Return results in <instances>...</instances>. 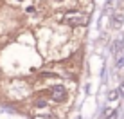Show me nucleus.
I'll return each mask as SVG.
<instances>
[{
    "label": "nucleus",
    "instance_id": "f257e3e1",
    "mask_svg": "<svg viewBox=\"0 0 124 119\" xmlns=\"http://www.w3.org/2000/svg\"><path fill=\"white\" fill-rule=\"evenodd\" d=\"M59 22L70 25V27H81V25L88 24V16L85 13H78V11H67L63 16H59Z\"/></svg>",
    "mask_w": 124,
    "mask_h": 119
},
{
    "label": "nucleus",
    "instance_id": "423d86ee",
    "mask_svg": "<svg viewBox=\"0 0 124 119\" xmlns=\"http://www.w3.org/2000/svg\"><path fill=\"white\" fill-rule=\"evenodd\" d=\"M34 119H54V117H43V116H38V117H34Z\"/></svg>",
    "mask_w": 124,
    "mask_h": 119
},
{
    "label": "nucleus",
    "instance_id": "7ed1b4c3",
    "mask_svg": "<svg viewBox=\"0 0 124 119\" xmlns=\"http://www.w3.org/2000/svg\"><path fill=\"white\" fill-rule=\"evenodd\" d=\"M113 54H115V58H121V56H124V43H122L121 40L113 43Z\"/></svg>",
    "mask_w": 124,
    "mask_h": 119
},
{
    "label": "nucleus",
    "instance_id": "f03ea898",
    "mask_svg": "<svg viewBox=\"0 0 124 119\" xmlns=\"http://www.w3.org/2000/svg\"><path fill=\"white\" fill-rule=\"evenodd\" d=\"M65 96H67V92H65V87H63V85H54V87L50 88V97H52L54 101H63Z\"/></svg>",
    "mask_w": 124,
    "mask_h": 119
},
{
    "label": "nucleus",
    "instance_id": "0eeeda50",
    "mask_svg": "<svg viewBox=\"0 0 124 119\" xmlns=\"http://www.w3.org/2000/svg\"><path fill=\"white\" fill-rule=\"evenodd\" d=\"M121 92H122V94H124V83H122V87H121Z\"/></svg>",
    "mask_w": 124,
    "mask_h": 119
},
{
    "label": "nucleus",
    "instance_id": "39448f33",
    "mask_svg": "<svg viewBox=\"0 0 124 119\" xmlns=\"http://www.w3.org/2000/svg\"><path fill=\"white\" fill-rule=\"evenodd\" d=\"M122 67H124V56L117 58V69H122Z\"/></svg>",
    "mask_w": 124,
    "mask_h": 119
},
{
    "label": "nucleus",
    "instance_id": "20e7f679",
    "mask_svg": "<svg viewBox=\"0 0 124 119\" xmlns=\"http://www.w3.org/2000/svg\"><path fill=\"white\" fill-rule=\"evenodd\" d=\"M117 97H119V92H117V90H112V92L108 94V99H110V101H115Z\"/></svg>",
    "mask_w": 124,
    "mask_h": 119
}]
</instances>
